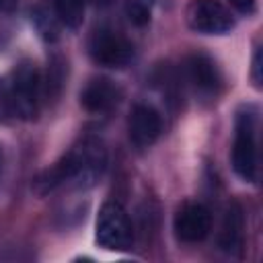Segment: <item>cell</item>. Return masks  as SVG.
<instances>
[{"label": "cell", "instance_id": "obj_3", "mask_svg": "<svg viewBox=\"0 0 263 263\" xmlns=\"http://www.w3.org/2000/svg\"><path fill=\"white\" fill-rule=\"evenodd\" d=\"M97 242L107 251H127L134 242V228L117 201H107L97 218Z\"/></svg>", "mask_w": 263, "mask_h": 263}, {"label": "cell", "instance_id": "obj_2", "mask_svg": "<svg viewBox=\"0 0 263 263\" xmlns=\"http://www.w3.org/2000/svg\"><path fill=\"white\" fill-rule=\"evenodd\" d=\"M6 86H8L12 113L18 115L21 119H35L43 97V78L37 66L31 60L18 62Z\"/></svg>", "mask_w": 263, "mask_h": 263}, {"label": "cell", "instance_id": "obj_9", "mask_svg": "<svg viewBox=\"0 0 263 263\" xmlns=\"http://www.w3.org/2000/svg\"><path fill=\"white\" fill-rule=\"evenodd\" d=\"M160 129H162V119L154 107L136 105L132 109L129 119H127V134H129V142L138 150L152 146L156 138L160 136Z\"/></svg>", "mask_w": 263, "mask_h": 263}, {"label": "cell", "instance_id": "obj_10", "mask_svg": "<svg viewBox=\"0 0 263 263\" xmlns=\"http://www.w3.org/2000/svg\"><path fill=\"white\" fill-rule=\"evenodd\" d=\"M117 101H119V88L107 78L90 80L80 92V105L95 115L109 113L117 105Z\"/></svg>", "mask_w": 263, "mask_h": 263}, {"label": "cell", "instance_id": "obj_7", "mask_svg": "<svg viewBox=\"0 0 263 263\" xmlns=\"http://www.w3.org/2000/svg\"><path fill=\"white\" fill-rule=\"evenodd\" d=\"M173 230L181 242H199L212 230V214L205 205L187 201L177 210L173 218Z\"/></svg>", "mask_w": 263, "mask_h": 263}, {"label": "cell", "instance_id": "obj_17", "mask_svg": "<svg viewBox=\"0 0 263 263\" xmlns=\"http://www.w3.org/2000/svg\"><path fill=\"white\" fill-rule=\"evenodd\" d=\"M253 80H255V86H261V51L259 49L255 51V58H253Z\"/></svg>", "mask_w": 263, "mask_h": 263}, {"label": "cell", "instance_id": "obj_13", "mask_svg": "<svg viewBox=\"0 0 263 263\" xmlns=\"http://www.w3.org/2000/svg\"><path fill=\"white\" fill-rule=\"evenodd\" d=\"M31 16H33V23H35L37 33L43 39L55 41L60 37V18L55 16L53 10H49L47 6H37Z\"/></svg>", "mask_w": 263, "mask_h": 263}, {"label": "cell", "instance_id": "obj_18", "mask_svg": "<svg viewBox=\"0 0 263 263\" xmlns=\"http://www.w3.org/2000/svg\"><path fill=\"white\" fill-rule=\"evenodd\" d=\"M230 4L236 8V10H240V12H253V8H255V0H230Z\"/></svg>", "mask_w": 263, "mask_h": 263}, {"label": "cell", "instance_id": "obj_1", "mask_svg": "<svg viewBox=\"0 0 263 263\" xmlns=\"http://www.w3.org/2000/svg\"><path fill=\"white\" fill-rule=\"evenodd\" d=\"M107 168V152L97 138H84L72 146L51 168L37 177L35 189L45 195L62 185L74 189L92 187Z\"/></svg>", "mask_w": 263, "mask_h": 263}, {"label": "cell", "instance_id": "obj_16", "mask_svg": "<svg viewBox=\"0 0 263 263\" xmlns=\"http://www.w3.org/2000/svg\"><path fill=\"white\" fill-rule=\"evenodd\" d=\"M12 113V105H10V97H8V86L0 80V121H6Z\"/></svg>", "mask_w": 263, "mask_h": 263}, {"label": "cell", "instance_id": "obj_14", "mask_svg": "<svg viewBox=\"0 0 263 263\" xmlns=\"http://www.w3.org/2000/svg\"><path fill=\"white\" fill-rule=\"evenodd\" d=\"M64 62L60 58H53L47 66V76L43 80V95L47 97V101H55L62 92V86H64Z\"/></svg>", "mask_w": 263, "mask_h": 263}, {"label": "cell", "instance_id": "obj_6", "mask_svg": "<svg viewBox=\"0 0 263 263\" xmlns=\"http://www.w3.org/2000/svg\"><path fill=\"white\" fill-rule=\"evenodd\" d=\"M187 23L203 35H224L234 27L230 10L218 0H191L187 6Z\"/></svg>", "mask_w": 263, "mask_h": 263}, {"label": "cell", "instance_id": "obj_4", "mask_svg": "<svg viewBox=\"0 0 263 263\" xmlns=\"http://www.w3.org/2000/svg\"><path fill=\"white\" fill-rule=\"evenodd\" d=\"M88 53L92 62L103 68H123L134 58V45L119 31L101 27L88 41Z\"/></svg>", "mask_w": 263, "mask_h": 263}, {"label": "cell", "instance_id": "obj_19", "mask_svg": "<svg viewBox=\"0 0 263 263\" xmlns=\"http://www.w3.org/2000/svg\"><path fill=\"white\" fill-rule=\"evenodd\" d=\"M16 6V0H0V12H8Z\"/></svg>", "mask_w": 263, "mask_h": 263}, {"label": "cell", "instance_id": "obj_5", "mask_svg": "<svg viewBox=\"0 0 263 263\" xmlns=\"http://www.w3.org/2000/svg\"><path fill=\"white\" fill-rule=\"evenodd\" d=\"M232 166L236 175L249 183L257 179V127L251 113H240L236 119L234 144H232Z\"/></svg>", "mask_w": 263, "mask_h": 263}, {"label": "cell", "instance_id": "obj_15", "mask_svg": "<svg viewBox=\"0 0 263 263\" xmlns=\"http://www.w3.org/2000/svg\"><path fill=\"white\" fill-rule=\"evenodd\" d=\"M154 2H156V0H125V12H127V18H129L134 25L144 27V25L150 21Z\"/></svg>", "mask_w": 263, "mask_h": 263}, {"label": "cell", "instance_id": "obj_20", "mask_svg": "<svg viewBox=\"0 0 263 263\" xmlns=\"http://www.w3.org/2000/svg\"><path fill=\"white\" fill-rule=\"evenodd\" d=\"M86 2H92V4H99V6H107L111 0H86Z\"/></svg>", "mask_w": 263, "mask_h": 263}, {"label": "cell", "instance_id": "obj_8", "mask_svg": "<svg viewBox=\"0 0 263 263\" xmlns=\"http://www.w3.org/2000/svg\"><path fill=\"white\" fill-rule=\"evenodd\" d=\"M185 76L193 90L203 97H216L222 86L220 70L205 53H191L185 60Z\"/></svg>", "mask_w": 263, "mask_h": 263}, {"label": "cell", "instance_id": "obj_21", "mask_svg": "<svg viewBox=\"0 0 263 263\" xmlns=\"http://www.w3.org/2000/svg\"><path fill=\"white\" fill-rule=\"evenodd\" d=\"M0 173H2V154H0Z\"/></svg>", "mask_w": 263, "mask_h": 263}, {"label": "cell", "instance_id": "obj_12", "mask_svg": "<svg viewBox=\"0 0 263 263\" xmlns=\"http://www.w3.org/2000/svg\"><path fill=\"white\" fill-rule=\"evenodd\" d=\"M86 0H53V12L62 25L70 29H78L84 18Z\"/></svg>", "mask_w": 263, "mask_h": 263}, {"label": "cell", "instance_id": "obj_11", "mask_svg": "<svg viewBox=\"0 0 263 263\" xmlns=\"http://www.w3.org/2000/svg\"><path fill=\"white\" fill-rule=\"evenodd\" d=\"M218 240H220L222 251H226L230 255H238L242 251V245H245V214H242V208L236 201H232L224 212V220H222Z\"/></svg>", "mask_w": 263, "mask_h": 263}]
</instances>
